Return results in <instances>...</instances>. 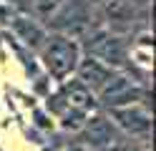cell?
I'll return each mask as SVG.
<instances>
[{
  "mask_svg": "<svg viewBox=\"0 0 156 151\" xmlns=\"http://www.w3.org/2000/svg\"><path fill=\"white\" fill-rule=\"evenodd\" d=\"M58 96L63 98V103L73 111H81V113L91 116L96 108V96L86 88L81 81H71V83H63V88L58 91Z\"/></svg>",
  "mask_w": 156,
  "mask_h": 151,
  "instance_id": "cell-6",
  "label": "cell"
},
{
  "mask_svg": "<svg viewBox=\"0 0 156 151\" xmlns=\"http://www.w3.org/2000/svg\"><path fill=\"white\" fill-rule=\"evenodd\" d=\"M10 28H13V33L20 38L25 45H30V48H35V50H41V48H43V43H45V38H48L45 28L38 23V20L25 18V15H13Z\"/></svg>",
  "mask_w": 156,
  "mask_h": 151,
  "instance_id": "cell-7",
  "label": "cell"
},
{
  "mask_svg": "<svg viewBox=\"0 0 156 151\" xmlns=\"http://www.w3.org/2000/svg\"><path fill=\"white\" fill-rule=\"evenodd\" d=\"M86 131H88V144H111V121H106L101 116H88V121H86Z\"/></svg>",
  "mask_w": 156,
  "mask_h": 151,
  "instance_id": "cell-9",
  "label": "cell"
},
{
  "mask_svg": "<svg viewBox=\"0 0 156 151\" xmlns=\"http://www.w3.org/2000/svg\"><path fill=\"white\" fill-rule=\"evenodd\" d=\"M101 13L108 25H129L133 23L136 8L131 0H101Z\"/></svg>",
  "mask_w": 156,
  "mask_h": 151,
  "instance_id": "cell-8",
  "label": "cell"
},
{
  "mask_svg": "<svg viewBox=\"0 0 156 151\" xmlns=\"http://www.w3.org/2000/svg\"><path fill=\"white\" fill-rule=\"evenodd\" d=\"M41 60L55 81H66L78 68L81 48L71 35H48L41 48Z\"/></svg>",
  "mask_w": 156,
  "mask_h": 151,
  "instance_id": "cell-1",
  "label": "cell"
},
{
  "mask_svg": "<svg viewBox=\"0 0 156 151\" xmlns=\"http://www.w3.org/2000/svg\"><path fill=\"white\" fill-rule=\"evenodd\" d=\"M76 73H78V81H81V83L96 96V93H98V91L113 78V73H119V70L111 68V66H106V63H101L98 58L88 56V58H81V60H78Z\"/></svg>",
  "mask_w": 156,
  "mask_h": 151,
  "instance_id": "cell-5",
  "label": "cell"
},
{
  "mask_svg": "<svg viewBox=\"0 0 156 151\" xmlns=\"http://www.w3.org/2000/svg\"><path fill=\"white\" fill-rule=\"evenodd\" d=\"M13 8H8L5 3H0V25H10V20H13Z\"/></svg>",
  "mask_w": 156,
  "mask_h": 151,
  "instance_id": "cell-11",
  "label": "cell"
},
{
  "mask_svg": "<svg viewBox=\"0 0 156 151\" xmlns=\"http://www.w3.org/2000/svg\"><path fill=\"white\" fill-rule=\"evenodd\" d=\"M108 116L121 131H126L133 138H149L151 134V113L144 103H129V106H113L108 108Z\"/></svg>",
  "mask_w": 156,
  "mask_h": 151,
  "instance_id": "cell-2",
  "label": "cell"
},
{
  "mask_svg": "<svg viewBox=\"0 0 156 151\" xmlns=\"http://www.w3.org/2000/svg\"><path fill=\"white\" fill-rule=\"evenodd\" d=\"M96 96L101 98V103H103L106 108H113V106L141 103V98L146 96V91H141L131 78H126V76H121V73H113V78H111Z\"/></svg>",
  "mask_w": 156,
  "mask_h": 151,
  "instance_id": "cell-3",
  "label": "cell"
},
{
  "mask_svg": "<svg viewBox=\"0 0 156 151\" xmlns=\"http://www.w3.org/2000/svg\"><path fill=\"white\" fill-rule=\"evenodd\" d=\"M88 48H91V56H93V58H98L101 63L111 66V68H116V70H119V68L126 63V58H129L123 40H121L119 35L106 33V30H98V33H93Z\"/></svg>",
  "mask_w": 156,
  "mask_h": 151,
  "instance_id": "cell-4",
  "label": "cell"
},
{
  "mask_svg": "<svg viewBox=\"0 0 156 151\" xmlns=\"http://www.w3.org/2000/svg\"><path fill=\"white\" fill-rule=\"evenodd\" d=\"M63 3L66 0H30V5H33L38 18H53V15H58V10L63 8Z\"/></svg>",
  "mask_w": 156,
  "mask_h": 151,
  "instance_id": "cell-10",
  "label": "cell"
},
{
  "mask_svg": "<svg viewBox=\"0 0 156 151\" xmlns=\"http://www.w3.org/2000/svg\"><path fill=\"white\" fill-rule=\"evenodd\" d=\"M116 151H123V149H116ZM129 151H149V149H146V146H141V149H136V146H133V149H129Z\"/></svg>",
  "mask_w": 156,
  "mask_h": 151,
  "instance_id": "cell-13",
  "label": "cell"
},
{
  "mask_svg": "<svg viewBox=\"0 0 156 151\" xmlns=\"http://www.w3.org/2000/svg\"><path fill=\"white\" fill-rule=\"evenodd\" d=\"M63 151H86V146H83V144H76V146H68V149H63Z\"/></svg>",
  "mask_w": 156,
  "mask_h": 151,
  "instance_id": "cell-12",
  "label": "cell"
}]
</instances>
